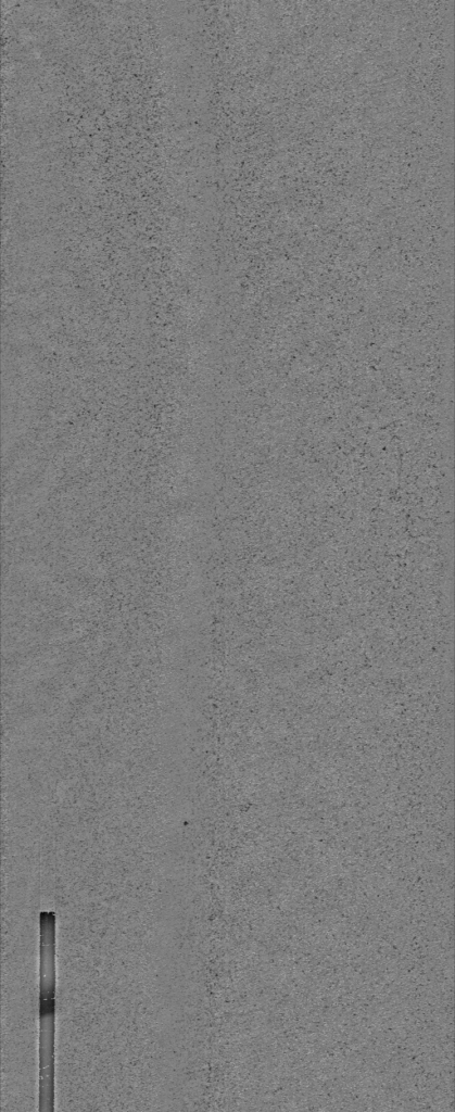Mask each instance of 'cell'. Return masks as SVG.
Here are the masks:
<instances>
[{
  "mask_svg": "<svg viewBox=\"0 0 455 1112\" xmlns=\"http://www.w3.org/2000/svg\"><path fill=\"white\" fill-rule=\"evenodd\" d=\"M39 968V1111L54 1110L55 913L41 911Z\"/></svg>",
  "mask_w": 455,
  "mask_h": 1112,
  "instance_id": "cell-1",
  "label": "cell"
}]
</instances>
